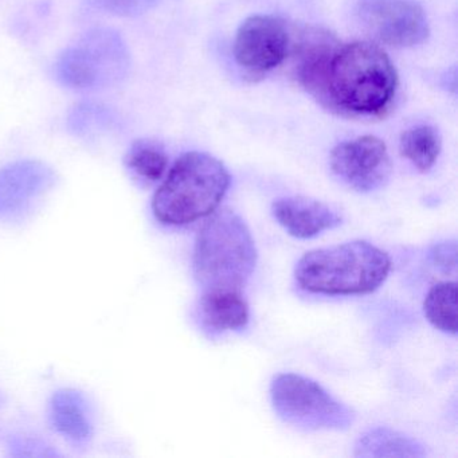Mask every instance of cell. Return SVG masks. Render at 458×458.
I'll return each instance as SVG.
<instances>
[{
  "mask_svg": "<svg viewBox=\"0 0 458 458\" xmlns=\"http://www.w3.org/2000/svg\"><path fill=\"white\" fill-rule=\"evenodd\" d=\"M398 74L390 57L369 42H339L327 65L318 103L350 117L385 114L395 98Z\"/></svg>",
  "mask_w": 458,
  "mask_h": 458,
  "instance_id": "1",
  "label": "cell"
},
{
  "mask_svg": "<svg viewBox=\"0 0 458 458\" xmlns=\"http://www.w3.org/2000/svg\"><path fill=\"white\" fill-rule=\"evenodd\" d=\"M391 259L367 241H351L308 251L294 267L300 288L328 296L367 294L387 280Z\"/></svg>",
  "mask_w": 458,
  "mask_h": 458,
  "instance_id": "2",
  "label": "cell"
},
{
  "mask_svg": "<svg viewBox=\"0 0 458 458\" xmlns=\"http://www.w3.org/2000/svg\"><path fill=\"white\" fill-rule=\"evenodd\" d=\"M257 259L246 222L230 208L214 211L195 240V280L202 291H242L256 270Z\"/></svg>",
  "mask_w": 458,
  "mask_h": 458,
  "instance_id": "3",
  "label": "cell"
},
{
  "mask_svg": "<svg viewBox=\"0 0 458 458\" xmlns=\"http://www.w3.org/2000/svg\"><path fill=\"white\" fill-rule=\"evenodd\" d=\"M232 176L224 163L205 152L182 155L155 192L157 221L183 226L211 216L221 205Z\"/></svg>",
  "mask_w": 458,
  "mask_h": 458,
  "instance_id": "4",
  "label": "cell"
},
{
  "mask_svg": "<svg viewBox=\"0 0 458 458\" xmlns=\"http://www.w3.org/2000/svg\"><path fill=\"white\" fill-rule=\"evenodd\" d=\"M130 50L117 31L93 29L64 50L55 63V77L73 90H101L127 79Z\"/></svg>",
  "mask_w": 458,
  "mask_h": 458,
  "instance_id": "5",
  "label": "cell"
},
{
  "mask_svg": "<svg viewBox=\"0 0 458 458\" xmlns=\"http://www.w3.org/2000/svg\"><path fill=\"white\" fill-rule=\"evenodd\" d=\"M270 399L277 417L299 430L345 431L356 420L352 407L337 401L323 386L304 375H276Z\"/></svg>",
  "mask_w": 458,
  "mask_h": 458,
  "instance_id": "6",
  "label": "cell"
},
{
  "mask_svg": "<svg viewBox=\"0 0 458 458\" xmlns=\"http://www.w3.org/2000/svg\"><path fill=\"white\" fill-rule=\"evenodd\" d=\"M355 15L375 41L395 49H409L428 38V17L415 0H358Z\"/></svg>",
  "mask_w": 458,
  "mask_h": 458,
  "instance_id": "7",
  "label": "cell"
},
{
  "mask_svg": "<svg viewBox=\"0 0 458 458\" xmlns=\"http://www.w3.org/2000/svg\"><path fill=\"white\" fill-rule=\"evenodd\" d=\"M329 165L337 179L358 192L383 189L393 173L387 146L371 135L337 144L332 149Z\"/></svg>",
  "mask_w": 458,
  "mask_h": 458,
  "instance_id": "8",
  "label": "cell"
},
{
  "mask_svg": "<svg viewBox=\"0 0 458 458\" xmlns=\"http://www.w3.org/2000/svg\"><path fill=\"white\" fill-rule=\"evenodd\" d=\"M289 45L291 37L283 20L275 15H251L235 36V63L250 76H264L286 60Z\"/></svg>",
  "mask_w": 458,
  "mask_h": 458,
  "instance_id": "9",
  "label": "cell"
},
{
  "mask_svg": "<svg viewBox=\"0 0 458 458\" xmlns=\"http://www.w3.org/2000/svg\"><path fill=\"white\" fill-rule=\"evenodd\" d=\"M52 168L25 160L0 170V216H20L55 183Z\"/></svg>",
  "mask_w": 458,
  "mask_h": 458,
  "instance_id": "10",
  "label": "cell"
},
{
  "mask_svg": "<svg viewBox=\"0 0 458 458\" xmlns=\"http://www.w3.org/2000/svg\"><path fill=\"white\" fill-rule=\"evenodd\" d=\"M273 216L292 237L310 240L327 230L340 226L342 216L318 199L307 197H286L276 200Z\"/></svg>",
  "mask_w": 458,
  "mask_h": 458,
  "instance_id": "11",
  "label": "cell"
},
{
  "mask_svg": "<svg viewBox=\"0 0 458 458\" xmlns=\"http://www.w3.org/2000/svg\"><path fill=\"white\" fill-rule=\"evenodd\" d=\"M339 45L336 37L328 31L310 29L304 31L294 45V71L300 85L320 101L323 93L327 65L335 47Z\"/></svg>",
  "mask_w": 458,
  "mask_h": 458,
  "instance_id": "12",
  "label": "cell"
},
{
  "mask_svg": "<svg viewBox=\"0 0 458 458\" xmlns=\"http://www.w3.org/2000/svg\"><path fill=\"white\" fill-rule=\"evenodd\" d=\"M249 305L242 291H202L199 318L210 336L241 331L249 324Z\"/></svg>",
  "mask_w": 458,
  "mask_h": 458,
  "instance_id": "13",
  "label": "cell"
},
{
  "mask_svg": "<svg viewBox=\"0 0 458 458\" xmlns=\"http://www.w3.org/2000/svg\"><path fill=\"white\" fill-rule=\"evenodd\" d=\"M53 426L72 441L82 442L93 433L92 417L87 399L79 391H57L50 402Z\"/></svg>",
  "mask_w": 458,
  "mask_h": 458,
  "instance_id": "14",
  "label": "cell"
},
{
  "mask_svg": "<svg viewBox=\"0 0 458 458\" xmlns=\"http://www.w3.org/2000/svg\"><path fill=\"white\" fill-rule=\"evenodd\" d=\"M356 457H425V446L412 437L390 428H374L359 437Z\"/></svg>",
  "mask_w": 458,
  "mask_h": 458,
  "instance_id": "15",
  "label": "cell"
},
{
  "mask_svg": "<svg viewBox=\"0 0 458 458\" xmlns=\"http://www.w3.org/2000/svg\"><path fill=\"white\" fill-rule=\"evenodd\" d=\"M442 139L431 125H417L404 131L399 141V151L420 173H428L441 154Z\"/></svg>",
  "mask_w": 458,
  "mask_h": 458,
  "instance_id": "16",
  "label": "cell"
},
{
  "mask_svg": "<svg viewBox=\"0 0 458 458\" xmlns=\"http://www.w3.org/2000/svg\"><path fill=\"white\" fill-rule=\"evenodd\" d=\"M423 312L434 328L447 335L457 334V283L436 284L426 296Z\"/></svg>",
  "mask_w": 458,
  "mask_h": 458,
  "instance_id": "17",
  "label": "cell"
},
{
  "mask_svg": "<svg viewBox=\"0 0 458 458\" xmlns=\"http://www.w3.org/2000/svg\"><path fill=\"white\" fill-rule=\"evenodd\" d=\"M125 165L136 178L155 183L160 181L167 171V152L157 141L141 139L136 140L128 149Z\"/></svg>",
  "mask_w": 458,
  "mask_h": 458,
  "instance_id": "18",
  "label": "cell"
},
{
  "mask_svg": "<svg viewBox=\"0 0 458 458\" xmlns=\"http://www.w3.org/2000/svg\"><path fill=\"white\" fill-rule=\"evenodd\" d=\"M157 0H89L90 6L98 12L116 17H136L154 7Z\"/></svg>",
  "mask_w": 458,
  "mask_h": 458,
  "instance_id": "19",
  "label": "cell"
},
{
  "mask_svg": "<svg viewBox=\"0 0 458 458\" xmlns=\"http://www.w3.org/2000/svg\"><path fill=\"white\" fill-rule=\"evenodd\" d=\"M111 124L112 116L106 108L89 106V104L79 106L71 116V125L74 131H79V132H87L92 128H98V125Z\"/></svg>",
  "mask_w": 458,
  "mask_h": 458,
  "instance_id": "20",
  "label": "cell"
},
{
  "mask_svg": "<svg viewBox=\"0 0 458 458\" xmlns=\"http://www.w3.org/2000/svg\"><path fill=\"white\" fill-rule=\"evenodd\" d=\"M431 261L445 273L457 269V243L454 240L437 243L430 251Z\"/></svg>",
  "mask_w": 458,
  "mask_h": 458,
  "instance_id": "21",
  "label": "cell"
}]
</instances>
